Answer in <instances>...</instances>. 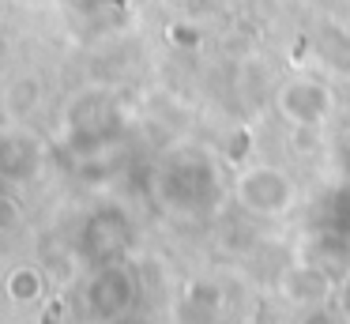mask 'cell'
I'll return each mask as SVG.
<instances>
[{"label":"cell","mask_w":350,"mask_h":324,"mask_svg":"<svg viewBox=\"0 0 350 324\" xmlns=\"http://www.w3.org/2000/svg\"><path fill=\"white\" fill-rule=\"evenodd\" d=\"M234 200L241 203L249 215H260V219H282L294 211L297 203V185L286 170L271 162H260V166H249L241 170V177L234 181Z\"/></svg>","instance_id":"1"},{"label":"cell","mask_w":350,"mask_h":324,"mask_svg":"<svg viewBox=\"0 0 350 324\" xmlns=\"http://www.w3.org/2000/svg\"><path fill=\"white\" fill-rule=\"evenodd\" d=\"M275 110L294 128H320L335 113V90L320 79H286L275 90Z\"/></svg>","instance_id":"2"},{"label":"cell","mask_w":350,"mask_h":324,"mask_svg":"<svg viewBox=\"0 0 350 324\" xmlns=\"http://www.w3.org/2000/svg\"><path fill=\"white\" fill-rule=\"evenodd\" d=\"M46 170V143L31 128L19 125L0 128V181L4 185H31Z\"/></svg>","instance_id":"3"},{"label":"cell","mask_w":350,"mask_h":324,"mask_svg":"<svg viewBox=\"0 0 350 324\" xmlns=\"http://www.w3.org/2000/svg\"><path fill=\"white\" fill-rule=\"evenodd\" d=\"M136 294H139L136 275L121 264H109L87 283V309L94 316H124L136 306Z\"/></svg>","instance_id":"4"},{"label":"cell","mask_w":350,"mask_h":324,"mask_svg":"<svg viewBox=\"0 0 350 324\" xmlns=\"http://www.w3.org/2000/svg\"><path fill=\"white\" fill-rule=\"evenodd\" d=\"M279 298L290 309H320L335 298V283L317 264H294L279 275Z\"/></svg>","instance_id":"5"},{"label":"cell","mask_w":350,"mask_h":324,"mask_svg":"<svg viewBox=\"0 0 350 324\" xmlns=\"http://www.w3.org/2000/svg\"><path fill=\"white\" fill-rule=\"evenodd\" d=\"M4 294H8L12 306H38L46 298V275L38 268H31V264H19L4 279Z\"/></svg>","instance_id":"6"},{"label":"cell","mask_w":350,"mask_h":324,"mask_svg":"<svg viewBox=\"0 0 350 324\" xmlns=\"http://www.w3.org/2000/svg\"><path fill=\"white\" fill-rule=\"evenodd\" d=\"M38 98H42V83L34 79V75H19V79L8 87V98H4L8 117L12 121H27L34 110H38Z\"/></svg>","instance_id":"7"},{"label":"cell","mask_w":350,"mask_h":324,"mask_svg":"<svg viewBox=\"0 0 350 324\" xmlns=\"http://www.w3.org/2000/svg\"><path fill=\"white\" fill-rule=\"evenodd\" d=\"M185 306L196 309L200 316H219L226 309V290L219 283H211V279H200V283H192L185 290Z\"/></svg>","instance_id":"8"},{"label":"cell","mask_w":350,"mask_h":324,"mask_svg":"<svg viewBox=\"0 0 350 324\" xmlns=\"http://www.w3.org/2000/svg\"><path fill=\"white\" fill-rule=\"evenodd\" d=\"M27 223V211L23 203L16 200L12 192H0V238H12V234H19Z\"/></svg>","instance_id":"9"},{"label":"cell","mask_w":350,"mask_h":324,"mask_svg":"<svg viewBox=\"0 0 350 324\" xmlns=\"http://www.w3.org/2000/svg\"><path fill=\"white\" fill-rule=\"evenodd\" d=\"M166 34L174 38V45H181V49H196V45H200V30L196 27H185V23H174Z\"/></svg>","instance_id":"10"},{"label":"cell","mask_w":350,"mask_h":324,"mask_svg":"<svg viewBox=\"0 0 350 324\" xmlns=\"http://www.w3.org/2000/svg\"><path fill=\"white\" fill-rule=\"evenodd\" d=\"M335 309H339L342 321H350V271H347V279L335 286Z\"/></svg>","instance_id":"11"}]
</instances>
